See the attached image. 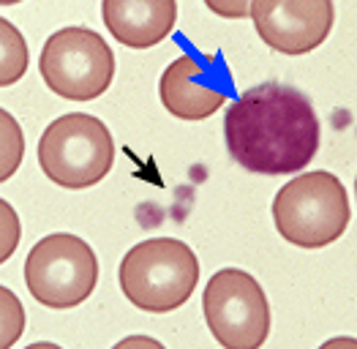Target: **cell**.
Segmentation results:
<instances>
[{
    "instance_id": "obj_9",
    "label": "cell",
    "mask_w": 357,
    "mask_h": 349,
    "mask_svg": "<svg viewBox=\"0 0 357 349\" xmlns=\"http://www.w3.org/2000/svg\"><path fill=\"white\" fill-rule=\"evenodd\" d=\"M248 14L270 50L305 55L325 44L333 30L335 6L328 0H259L248 6Z\"/></svg>"
},
{
    "instance_id": "obj_17",
    "label": "cell",
    "mask_w": 357,
    "mask_h": 349,
    "mask_svg": "<svg viewBox=\"0 0 357 349\" xmlns=\"http://www.w3.org/2000/svg\"><path fill=\"white\" fill-rule=\"evenodd\" d=\"M25 349H63V347L52 344V341H38V344H30V347H25Z\"/></svg>"
},
{
    "instance_id": "obj_16",
    "label": "cell",
    "mask_w": 357,
    "mask_h": 349,
    "mask_svg": "<svg viewBox=\"0 0 357 349\" xmlns=\"http://www.w3.org/2000/svg\"><path fill=\"white\" fill-rule=\"evenodd\" d=\"M319 349H357V341L352 336H338V339H330Z\"/></svg>"
},
{
    "instance_id": "obj_1",
    "label": "cell",
    "mask_w": 357,
    "mask_h": 349,
    "mask_svg": "<svg viewBox=\"0 0 357 349\" xmlns=\"http://www.w3.org/2000/svg\"><path fill=\"white\" fill-rule=\"evenodd\" d=\"M224 142L248 172L295 174L319 150V117L298 87L262 82L243 90L224 115Z\"/></svg>"
},
{
    "instance_id": "obj_13",
    "label": "cell",
    "mask_w": 357,
    "mask_h": 349,
    "mask_svg": "<svg viewBox=\"0 0 357 349\" xmlns=\"http://www.w3.org/2000/svg\"><path fill=\"white\" fill-rule=\"evenodd\" d=\"M22 333H25V306L8 287H0V349H11Z\"/></svg>"
},
{
    "instance_id": "obj_11",
    "label": "cell",
    "mask_w": 357,
    "mask_h": 349,
    "mask_svg": "<svg viewBox=\"0 0 357 349\" xmlns=\"http://www.w3.org/2000/svg\"><path fill=\"white\" fill-rule=\"evenodd\" d=\"M28 41L17 25L0 17V87L20 82L28 71Z\"/></svg>"
},
{
    "instance_id": "obj_10",
    "label": "cell",
    "mask_w": 357,
    "mask_h": 349,
    "mask_svg": "<svg viewBox=\"0 0 357 349\" xmlns=\"http://www.w3.org/2000/svg\"><path fill=\"white\" fill-rule=\"evenodd\" d=\"M101 17L109 33L131 50H150L164 41L178 22V3L172 0H107Z\"/></svg>"
},
{
    "instance_id": "obj_5",
    "label": "cell",
    "mask_w": 357,
    "mask_h": 349,
    "mask_svg": "<svg viewBox=\"0 0 357 349\" xmlns=\"http://www.w3.org/2000/svg\"><path fill=\"white\" fill-rule=\"evenodd\" d=\"M38 71L52 93L68 101H93L115 80V52L101 33L71 25L44 41Z\"/></svg>"
},
{
    "instance_id": "obj_14",
    "label": "cell",
    "mask_w": 357,
    "mask_h": 349,
    "mask_svg": "<svg viewBox=\"0 0 357 349\" xmlns=\"http://www.w3.org/2000/svg\"><path fill=\"white\" fill-rule=\"evenodd\" d=\"M20 240H22V221H20V216L11 205L0 200V265L11 260Z\"/></svg>"
},
{
    "instance_id": "obj_6",
    "label": "cell",
    "mask_w": 357,
    "mask_h": 349,
    "mask_svg": "<svg viewBox=\"0 0 357 349\" xmlns=\"http://www.w3.org/2000/svg\"><path fill=\"white\" fill-rule=\"evenodd\" d=\"M98 281V260L82 237L55 232L41 237L25 260V284L44 309L85 303Z\"/></svg>"
},
{
    "instance_id": "obj_8",
    "label": "cell",
    "mask_w": 357,
    "mask_h": 349,
    "mask_svg": "<svg viewBox=\"0 0 357 349\" xmlns=\"http://www.w3.org/2000/svg\"><path fill=\"white\" fill-rule=\"evenodd\" d=\"M232 93V74L221 52H185L164 68L158 82L161 104L180 120H205L215 115Z\"/></svg>"
},
{
    "instance_id": "obj_2",
    "label": "cell",
    "mask_w": 357,
    "mask_h": 349,
    "mask_svg": "<svg viewBox=\"0 0 357 349\" xmlns=\"http://www.w3.org/2000/svg\"><path fill=\"white\" fill-rule=\"evenodd\" d=\"M199 284V260L178 237H150L128 248L120 262V290L139 311L169 314Z\"/></svg>"
},
{
    "instance_id": "obj_3",
    "label": "cell",
    "mask_w": 357,
    "mask_h": 349,
    "mask_svg": "<svg viewBox=\"0 0 357 349\" xmlns=\"http://www.w3.org/2000/svg\"><path fill=\"white\" fill-rule=\"evenodd\" d=\"M273 221L287 243L325 248L347 232L352 221L347 186L325 170L292 177L273 200Z\"/></svg>"
},
{
    "instance_id": "obj_12",
    "label": "cell",
    "mask_w": 357,
    "mask_h": 349,
    "mask_svg": "<svg viewBox=\"0 0 357 349\" xmlns=\"http://www.w3.org/2000/svg\"><path fill=\"white\" fill-rule=\"evenodd\" d=\"M25 158V134L20 120L0 107V183L14 177Z\"/></svg>"
},
{
    "instance_id": "obj_4",
    "label": "cell",
    "mask_w": 357,
    "mask_h": 349,
    "mask_svg": "<svg viewBox=\"0 0 357 349\" xmlns=\"http://www.w3.org/2000/svg\"><path fill=\"white\" fill-rule=\"evenodd\" d=\"M115 164V140L104 120L68 112L52 120L38 140V167L55 186L90 188Z\"/></svg>"
},
{
    "instance_id": "obj_15",
    "label": "cell",
    "mask_w": 357,
    "mask_h": 349,
    "mask_svg": "<svg viewBox=\"0 0 357 349\" xmlns=\"http://www.w3.org/2000/svg\"><path fill=\"white\" fill-rule=\"evenodd\" d=\"M112 349H167V347L161 341L150 339V336H128V339L118 341Z\"/></svg>"
},
{
    "instance_id": "obj_7",
    "label": "cell",
    "mask_w": 357,
    "mask_h": 349,
    "mask_svg": "<svg viewBox=\"0 0 357 349\" xmlns=\"http://www.w3.org/2000/svg\"><path fill=\"white\" fill-rule=\"evenodd\" d=\"M202 311L224 349H259L270 333V306L259 281L238 267L213 273L202 292Z\"/></svg>"
}]
</instances>
